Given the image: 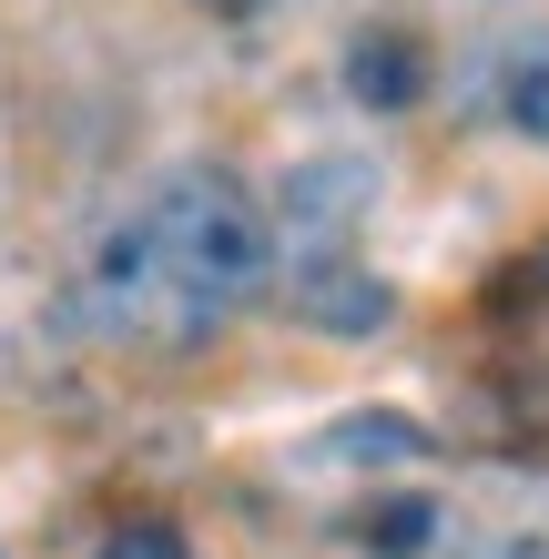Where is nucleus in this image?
I'll return each instance as SVG.
<instances>
[{"label": "nucleus", "instance_id": "6", "mask_svg": "<svg viewBox=\"0 0 549 559\" xmlns=\"http://www.w3.org/2000/svg\"><path fill=\"white\" fill-rule=\"evenodd\" d=\"M417 417H346L336 427V457H417Z\"/></svg>", "mask_w": 549, "mask_h": 559}, {"label": "nucleus", "instance_id": "10", "mask_svg": "<svg viewBox=\"0 0 549 559\" xmlns=\"http://www.w3.org/2000/svg\"><path fill=\"white\" fill-rule=\"evenodd\" d=\"M499 559H549V549H539V539H520V549H499Z\"/></svg>", "mask_w": 549, "mask_h": 559}, {"label": "nucleus", "instance_id": "3", "mask_svg": "<svg viewBox=\"0 0 549 559\" xmlns=\"http://www.w3.org/2000/svg\"><path fill=\"white\" fill-rule=\"evenodd\" d=\"M346 92H357L367 112H407L417 92H428V51H417V31H357L346 41Z\"/></svg>", "mask_w": 549, "mask_h": 559}, {"label": "nucleus", "instance_id": "4", "mask_svg": "<svg viewBox=\"0 0 549 559\" xmlns=\"http://www.w3.org/2000/svg\"><path fill=\"white\" fill-rule=\"evenodd\" d=\"M285 295H296V316H315V325H377L386 316V285L357 265V254H346V265H296Z\"/></svg>", "mask_w": 549, "mask_h": 559}, {"label": "nucleus", "instance_id": "5", "mask_svg": "<svg viewBox=\"0 0 549 559\" xmlns=\"http://www.w3.org/2000/svg\"><path fill=\"white\" fill-rule=\"evenodd\" d=\"M499 112H509V133L549 143V31H509V51H499Z\"/></svg>", "mask_w": 549, "mask_h": 559}, {"label": "nucleus", "instance_id": "8", "mask_svg": "<svg viewBox=\"0 0 549 559\" xmlns=\"http://www.w3.org/2000/svg\"><path fill=\"white\" fill-rule=\"evenodd\" d=\"M377 519H386V549H417V539H428V519H438V509L397 499V509H377Z\"/></svg>", "mask_w": 549, "mask_h": 559}, {"label": "nucleus", "instance_id": "9", "mask_svg": "<svg viewBox=\"0 0 549 559\" xmlns=\"http://www.w3.org/2000/svg\"><path fill=\"white\" fill-rule=\"evenodd\" d=\"M204 11H214V21H254L265 0H204Z\"/></svg>", "mask_w": 549, "mask_h": 559}, {"label": "nucleus", "instance_id": "1", "mask_svg": "<svg viewBox=\"0 0 549 559\" xmlns=\"http://www.w3.org/2000/svg\"><path fill=\"white\" fill-rule=\"evenodd\" d=\"M275 285V245H265V204L235 174H174L153 183V204L122 224L92 265V316L112 336H164L193 346L224 316H244Z\"/></svg>", "mask_w": 549, "mask_h": 559}, {"label": "nucleus", "instance_id": "7", "mask_svg": "<svg viewBox=\"0 0 549 559\" xmlns=\"http://www.w3.org/2000/svg\"><path fill=\"white\" fill-rule=\"evenodd\" d=\"M92 559H183V539L164 530V519H133V530H112Z\"/></svg>", "mask_w": 549, "mask_h": 559}, {"label": "nucleus", "instance_id": "2", "mask_svg": "<svg viewBox=\"0 0 549 559\" xmlns=\"http://www.w3.org/2000/svg\"><path fill=\"white\" fill-rule=\"evenodd\" d=\"M367 214H377V163L367 153H306L296 174L275 183L265 245H275L285 275H296V265H346L357 235H367Z\"/></svg>", "mask_w": 549, "mask_h": 559}]
</instances>
